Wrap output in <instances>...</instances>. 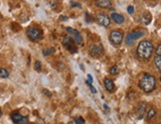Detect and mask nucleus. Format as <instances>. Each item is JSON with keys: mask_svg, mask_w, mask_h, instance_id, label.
<instances>
[{"mask_svg": "<svg viewBox=\"0 0 161 124\" xmlns=\"http://www.w3.org/2000/svg\"><path fill=\"white\" fill-rule=\"evenodd\" d=\"M155 56H159V57H161V45H160V44L157 46V49H156V55Z\"/></svg>", "mask_w": 161, "mask_h": 124, "instance_id": "b1692460", "label": "nucleus"}, {"mask_svg": "<svg viewBox=\"0 0 161 124\" xmlns=\"http://www.w3.org/2000/svg\"><path fill=\"white\" fill-rule=\"evenodd\" d=\"M28 124H35V123H28Z\"/></svg>", "mask_w": 161, "mask_h": 124, "instance_id": "2f4dec72", "label": "nucleus"}, {"mask_svg": "<svg viewBox=\"0 0 161 124\" xmlns=\"http://www.w3.org/2000/svg\"><path fill=\"white\" fill-rule=\"evenodd\" d=\"M1 115H2V112H1V110H0V117H1Z\"/></svg>", "mask_w": 161, "mask_h": 124, "instance_id": "c756f323", "label": "nucleus"}, {"mask_svg": "<svg viewBox=\"0 0 161 124\" xmlns=\"http://www.w3.org/2000/svg\"><path fill=\"white\" fill-rule=\"evenodd\" d=\"M64 46L66 47V49L68 51H70L71 53H76L77 51V47H76V43H75V41L73 40V38L71 37L70 35H67L66 37H65L64 39Z\"/></svg>", "mask_w": 161, "mask_h": 124, "instance_id": "423d86ee", "label": "nucleus"}, {"mask_svg": "<svg viewBox=\"0 0 161 124\" xmlns=\"http://www.w3.org/2000/svg\"><path fill=\"white\" fill-rule=\"evenodd\" d=\"M71 4H72V6H78V7H81L80 4H78V3H74V1H71Z\"/></svg>", "mask_w": 161, "mask_h": 124, "instance_id": "cd10ccee", "label": "nucleus"}, {"mask_svg": "<svg viewBox=\"0 0 161 124\" xmlns=\"http://www.w3.org/2000/svg\"><path fill=\"white\" fill-rule=\"evenodd\" d=\"M104 107H105V109H109V108H107V104H104Z\"/></svg>", "mask_w": 161, "mask_h": 124, "instance_id": "c85d7f7f", "label": "nucleus"}, {"mask_svg": "<svg viewBox=\"0 0 161 124\" xmlns=\"http://www.w3.org/2000/svg\"><path fill=\"white\" fill-rule=\"evenodd\" d=\"M69 124H73V122H70V123H69Z\"/></svg>", "mask_w": 161, "mask_h": 124, "instance_id": "7c9ffc66", "label": "nucleus"}, {"mask_svg": "<svg viewBox=\"0 0 161 124\" xmlns=\"http://www.w3.org/2000/svg\"><path fill=\"white\" fill-rule=\"evenodd\" d=\"M143 35H144L143 31H133V32L127 34L125 36V43L127 45H131V44H133L134 41H136L137 39L142 37Z\"/></svg>", "mask_w": 161, "mask_h": 124, "instance_id": "39448f33", "label": "nucleus"}, {"mask_svg": "<svg viewBox=\"0 0 161 124\" xmlns=\"http://www.w3.org/2000/svg\"><path fill=\"white\" fill-rule=\"evenodd\" d=\"M139 87L144 92H151L156 87V79L149 74H145L139 81Z\"/></svg>", "mask_w": 161, "mask_h": 124, "instance_id": "f03ea898", "label": "nucleus"}, {"mask_svg": "<svg viewBox=\"0 0 161 124\" xmlns=\"http://www.w3.org/2000/svg\"><path fill=\"white\" fill-rule=\"evenodd\" d=\"M50 5H51V7L53 9H56L57 7V1H51L50 2Z\"/></svg>", "mask_w": 161, "mask_h": 124, "instance_id": "a878e982", "label": "nucleus"}, {"mask_svg": "<svg viewBox=\"0 0 161 124\" xmlns=\"http://www.w3.org/2000/svg\"><path fill=\"white\" fill-rule=\"evenodd\" d=\"M141 20H142L144 25H149V24L151 23V20H152V15H151L150 12H148V11L144 12Z\"/></svg>", "mask_w": 161, "mask_h": 124, "instance_id": "4468645a", "label": "nucleus"}, {"mask_svg": "<svg viewBox=\"0 0 161 124\" xmlns=\"http://www.w3.org/2000/svg\"><path fill=\"white\" fill-rule=\"evenodd\" d=\"M67 31L70 33V36L73 38V40L75 41L76 44H78V45H82L83 44V37H82L81 34L78 31L73 28H67Z\"/></svg>", "mask_w": 161, "mask_h": 124, "instance_id": "1a4fd4ad", "label": "nucleus"}, {"mask_svg": "<svg viewBox=\"0 0 161 124\" xmlns=\"http://www.w3.org/2000/svg\"><path fill=\"white\" fill-rule=\"evenodd\" d=\"M110 74H112V76H115V75L118 74V67H117V65H114V67L110 69Z\"/></svg>", "mask_w": 161, "mask_h": 124, "instance_id": "6ab92c4d", "label": "nucleus"}, {"mask_svg": "<svg viewBox=\"0 0 161 124\" xmlns=\"http://www.w3.org/2000/svg\"><path fill=\"white\" fill-rule=\"evenodd\" d=\"M9 77V72L8 70H5V69H0V77H2V79H6V77Z\"/></svg>", "mask_w": 161, "mask_h": 124, "instance_id": "a211bd4d", "label": "nucleus"}, {"mask_svg": "<svg viewBox=\"0 0 161 124\" xmlns=\"http://www.w3.org/2000/svg\"><path fill=\"white\" fill-rule=\"evenodd\" d=\"M123 39V34L119 30H114L109 34V41L114 46H119Z\"/></svg>", "mask_w": 161, "mask_h": 124, "instance_id": "20e7f679", "label": "nucleus"}, {"mask_svg": "<svg viewBox=\"0 0 161 124\" xmlns=\"http://www.w3.org/2000/svg\"><path fill=\"white\" fill-rule=\"evenodd\" d=\"M109 18H112V21L115 22L116 24H121V23H123L124 22V17L121 15V14H118V13H112V15H110Z\"/></svg>", "mask_w": 161, "mask_h": 124, "instance_id": "f8f14e48", "label": "nucleus"}, {"mask_svg": "<svg viewBox=\"0 0 161 124\" xmlns=\"http://www.w3.org/2000/svg\"><path fill=\"white\" fill-rule=\"evenodd\" d=\"M157 124H161V123H160V122H159V123H157Z\"/></svg>", "mask_w": 161, "mask_h": 124, "instance_id": "473e14b6", "label": "nucleus"}, {"mask_svg": "<svg viewBox=\"0 0 161 124\" xmlns=\"http://www.w3.org/2000/svg\"><path fill=\"white\" fill-rule=\"evenodd\" d=\"M127 12H128V14H133L134 13V7L132 5H129L128 7H127Z\"/></svg>", "mask_w": 161, "mask_h": 124, "instance_id": "4be33fe9", "label": "nucleus"}, {"mask_svg": "<svg viewBox=\"0 0 161 124\" xmlns=\"http://www.w3.org/2000/svg\"><path fill=\"white\" fill-rule=\"evenodd\" d=\"M55 52V49L54 48H51V49H48V50H44L43 51V55L44 56H49L50 54Z\"/></svg>", "mask_w": 161, "mask_h": 124, "instance_id": "aec40b11", "label": "nucleus"}, {"mask_svg": "<svg viewBox=\"0 0 161 124\" xmlns=\"http://www.w3.org/2000/svg\"><path fill=\"white\" fill-rule=\"evenodd\" d=\"M155 115H156V110L154 108H150L149 110H148V112H147L146 118H147V120H150V119L154 117Z\"/></svg>", "mask_w": 161, "mask_h": 124, "instance_id": "f3484780", "label": "nucleus"}, {"mask_svg": "<svg viewBox=\"0 0 161 124\" xmlns=\"http://www.w3.org/2000/svg\"><path fill=\"white\" fill-rule=\"evenodd\" d=\"M41 69H42V65H41V63L39 61H36L35 63V70H37V72H40Z\"/></svg>", "mask_w": 161, "mask_h": 124, "instance_id": "412c9836", "label": "nucleus"}, {"mask_svg": "<svg viewBox=\"0 0 161 124\" xmlns=\"http://www.w3.org/2000/svg\"><path fill=\"white\" fill-rule=\"evenodd\" d=\"M91 50V54L97 58H100V56L104 54V48L100 44H95V45L91 46L90 48Z\"/></svg>", "mask_w": 161, "mask_h": 124, "instance_id": "9d476101", "label": "nucleus"}, {"mask_svg": "<svg viewBox=\"0 0 161 124\" xmlns=\"http://www.w3.org/2000/svg\"><path fill=\"white\" fill-rule=\"evenodd\" d=\"M97 20L98 23L100 24V26H104V27H109L110 24V18L107 14L105 13H98L97 16Z\"/></svg>", "mask_w": 161, "mask_h": 124, "instance_id": "6e6552de", "label": "nucleus"}, {"mask_svg": "<svg viewBox=\"0 0 161 124\" xmlns=\"http://www.w3.org/2000/svg\"><path fill=\"white\" fill-rule=\"evenodd\" d=\"M95 5L100 7V8H109L112 5V2L109 0H97L95 1Z\"/></svg>", "mask_w": 161, "mask_h": 124, "instance_id": "ddd939ff", "label": "nucleus"}, {"mask_svg": "<svg viewBox=\"0 0 161 124\" xmlns=\"http://www.w3.org/2000/svg\"><path fill=\"white\" fill-rule=\"evenodd\" d=\"M27 36L31 41L36 42V41H39V40L42 39L43 32H42V30L39 29V28L30 27V28H28V30H27Z\"/></svg>", "mask_w": 161, "mask_h": 124, "instance_id": "7ed1b4c3", "label": "nucleus"}, {"mask_svg": "<svg viewBox=\"0 0 161 124\" xmlns=\"http://www.w3.org/2000/svg\"><path fill=\"white\" fill-rule=\"evenodd\" d=\"M88 81L91 82V84H93V77L91 76V75H88Z\"/></svg>", "mask_w": 161, "mask_h": 124, "instance_id": "bb28decb", "label": "nucleus"}, {"mask_svg": "<svg viewBox=\"0 0 161 124\" xmlns=\"http://www.w3.org/2000/svg\"><path fill=\"white\" fill-rule=\"evenodd\" d=\"M76 124H85V120L83 117H78L76 119Z\"/></svg>", "mask_w": 161, "mask_h": 124, "instance_id": "5701e85b", "label": "nucleus"}, {"mask_svg": "<svg viewBox=\"0 0 161 124\" xmlns=\"http://www.w3.org/2000/svg\"><path fill=\"white\" fill-rule=\"evenodd\" d=\"M145 109H146V103L145 102L139 103L138 108H137V110H136V117H137V119H141L143 117L144 113H145Z\"/></svg>", "mask_w": 161, "mask_h": 124, "instance_id": "9b49d317", "label": "nucleus"}, {"mask_svg": "<svg viewBox=\"0 0 161 124\" xmlns=\"http://www.w3.org/2000/svg\"><path fill=\"white\" fill-rule=\"evenodd\" d=\"M154 65H155V68L157 69L158 70H161V57H159V56H155L154 57Z\"/></svg>", "mask_w": 161, "mask_h": 124, "instance_id": "dca6fc26", "label": "nucleus"}, {"mask_svg": "<svg viewBox=\"0 0 161 124\" xmlns=\"http://www.w3.org/2000/svg\"><path fill=\"white\" fill-rule=\"evenodd\" d=\"M105 87L107 91H114V84L110 79H105Z\"/></svg>", "mask_w": 161, "mask_h": 124, "instance_id": "2eb2a0df", "label": "nucleus"}, {"mask_svg": "<svg viewBox=\"0 0 161 124\" xmlns=\"http://www.w3.org/2000/svg\"><path fill=\"white\" fill-rule=\"evenodd\" d=\"M11 119L15 124H28L29 123V119L27 116H23L18 112L12 113Z\"/></svg>", "mask_w": 161, "mask_h": 124, "instance_id": "0eeeda50", "label": "nucleus"}, {"mask_svg": "<svg viewBox=\"0 0 161 124\" xmlns=\"http://www.w3.org/2000/svg\"><path fill=\"white\" fill-rule=\"evenodd\" d=\"M43 92H44V93L46 94V95H47L48 97H51V96H52V93H51V92H50L49 91H48V89H46V88L43 89Z\"/></svg>", "mask_w": 161, "mask_h": 124, "instance_id": "393cba45", "label": "nucleus"}, {"mask_svg": "<svg viewBox=\"0 0 161 124\" xmlns=\"http://www.w3.org/2000/svg\"><path fill=\"white\" fill-rule=\"evenodd\" d=\"M153 51H154L153 44L150 41H147V40L141 41L138 44L137 49H136L137 56L142 60H149L150 57L152 56Z\"/></svg>", "mask_w": 161, "mask_h": 124, "instance_id": "f257e3e1", "label": "nucleus"}]
</instances>
